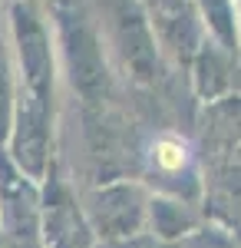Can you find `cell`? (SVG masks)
I'll list each match as a JSON object with an SVG mask.
<instances>
[{
  "mask_svg": "<svg viewBox=\"0 0 241 248\" xmlns=\"http://www.w3.org/2000/svg\"><path fill=\"white\" fill-rule=\"evenodd\" d=\"M205 14H208V20H211V27L222 33L225 40L231 37V23H228V0H205Z\"/></svg>",
  "mask_w": 241,
  "mask_h": 248,
  "instance_id": "8992f818",
  "label": "cell"
},
{
  "mask_svg": "<svg viewBox=\"0 0 241 248\" xmlns=\"http://www.w3.org/2000/svg\"><path fill=\"white\" fill-rule=\"evenodd\" d=\"M155 169L166 172V175H179V172L188 166V149L182 142H175V139H162L159 146H155Z\"/></svg>",
  "mask_w": 241,
  "mask_h": 248,
  "instance_id": "5b68a950",
  "label": "cell"
},
{
  "mask_svg": "<svg viewBox=\"0 0 241 248\" xmlns=\"http://www.w3.org/2000/svg\"><path fill=\"white\" fill-rule=\"evenodd\" d=\"M139 215H142V205L136 189L116 186L96 199V222L106 235H132L139 229Z\"/></svg>",
  "mask_w": 241,
  "mask_h": 248,
  "instance_id": "7a4b0ae2",
  "label": "cell"
},
{
  "mask_svg": "<svg viewBox=\"0 0 241 248\" xmlns=\"http://www.w3.org/2000/svg\"><path fill=\"white\" fill-rule=\"evenodd\" d=\"M112 20H116V40L126 63L136 77H152L155 73V46L149 37V27L139 7L132 0H112Z\"/></svg>",
  "mask_w": 241,
  "mask_h": 248,
  "instance_id": "6da1fadb",
  "label": "cell"
},
{
  "mask_svg": "<svg viewBox=\"0 0 241 248\" xmlns=\"http://www.w3.org/2000/svg\"><path fill=\"white\" fill-rule=\"evenodd\" d=\"M66 40H70V60H73V79L90 90L96 79H99V53L93 46V37L83 23H76V37L66 30Z\"/></svg>",
  "mask_w": 241,
  "mask_h": 248,
  "instance_id": "277c9868",
  "label": "cell"
},
{
  "mask_svg": "<svg viewBox=\"0 0 241 248\" xmlns=\"http://www.w3.org/2000/svg\"><path fill=\"white\" fill-rule=\"evenodd\" d=\"M20 53L27 63V77L30 83L43 93L46 79H50V57H46V46H43V33L33 23L30 14H20Z\"/></svg>",
  "mask_w": 241,
  "mask_h": 248,
  "instance_id": "3957f363",
  "label": "cell"
}]
</instances>
